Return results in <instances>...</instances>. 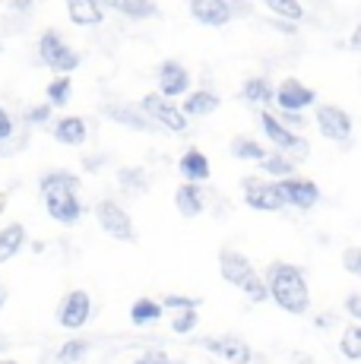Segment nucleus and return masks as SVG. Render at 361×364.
<instances>
[{
    "label": "nucleus",
    "instance_id": "obj_1",
    "mask_svg": "<svg viewBox=\"0 0 361 364\" xmlns=\"http://www.w3.org/2000/svg\"><path fill=\"white\" fill-rule=\"evenodd\" d=\"M263 282H266L269 301H273L276 307H282L286 314H304L308 311L311 289H308V279H304L301 266L276 260V263H269Z\"/></svg>",
    "mask_w": 361,
    "mask_h": 364
},
{
    "label": "nucleus",
    "instance_id": "obj_2",
    "mask_svg": "<svg viewBox=\"0 0 361 364\" xmlns=\"http://www.w3.org/2000/svg\"><path fill=\"white\" fill-rule=\"evenodd\" d=\"M45 209L54 222L60 225H76L82 219V203H80V178L70 171H48L38 181Z\"/></svg>",
    "mask_w": 361,
    "mask_h": 364
},
{
    "label": "nucleus",
    "instance_id": "obj_3",
    "mask_svg": "<svg viewBox=\"0 0 361 364\" xmlns=\"http://www.w3.org/2000/svg\"><path fill=\"white\" fill-rule=\"evenodd\" d=\"M38 58L45 67L54 70V76H67L80 67V54L73 51L70 45L64 41V35L58 29H45L38 38Z\"/></svg>",
    "mask_w": 361,
    "mask_h": 364
},
{
    "label": "nucleus",
    "instance_id": "obj_4",
    "mask_svg": "<svg viewBox=\"0 0 361 364\" xmlns=\"http://www.w3.org/2000/svg\"><path fill=\"white\" fill-rule=\"evenodd\" d=\"M260 127H263V133H266L269 143H273L286 159H308V152H311L308 139L298 136L295 130L282 127L276 114H269V111H260Z\"/></svg>",
    "mask_w": 361,
    "mask_h": 364
},
{
    "label": "nucleus",
    "instance_id": "obj_5",
    "mask_svg": "<svg viewBox=\"0 0 361 364\" xmlns=\"http://www.w3.org/2000/svg\"><path fill=\"white\" fill-rule=\"evenodd\" d=\"M95 219H99V228L105 232L108 237L114 241H136V228H134V219L130 213L114 200H99L95 203Z\"/></svg>",
    "mask_w": 361,
    "mask_h": 364
},
{
    "label": "nucleus",
    "instance_id": "obj_6",
    "mask_svg": "<svg viewBox=\"0 0 361 364\" xmlns=\"http://www.w3.org/2000/svg\"><path fill=\"white\" fill-rule=\"evenodd\" d=\"M276 184V193H279L282 206H291V209H301V213H308V209H314L317 203H320V187L314 184V181H304V178H282V181H273Z\"/></svg>",
    "mask_w": 361,
    "mask_h": 364
},
{
    "label": "nucleus",
    "instance_id": "obj_7",
    "mask_svg": "<svg viewBox=\"0 0 361 364\" xmlns=\"http://www.w3.org/2000/svg\"><path fill=\"white\" fill-rule=\"evenodd\" d=\"M140 114L146 117V121L158 124V127H165V130H171V133H184L187 130V117L180 114V108H178L175 102L162 99L158 92L146 95V99L140 102Z\"/></svg>",
    "mask_w": 361,
    "mask_h": 364
},
{
    "label": "nucleus",
    "instance_id": "obj_8",
    "mask_svg": "<svg viewBox=\"0 0 361 364\" xmlns=\"http://www.w3.org/2000/svg\"><path fill=\"white\" fill-rule=\"evenodd\" d=\"M89 317H92V295L82 289L67 291L58 307V323L64 330H82L89 323Z\"/></svg>",
    "mask_w": 361,
    "mask_h": 364
},
{
    "label": "nucleus",
    "instance_id": "obj_9",
    "mask_svg": "<svg viewBox=\"0 0 361 364\" xmlns=\"http://www.w3.org/2000/svg\"><path fill=\"white\" fill-rule=\"evenodd\" d=\"M314 124L333 143H349L352 139V117H349V111L339 108V105H320V108L314 111Z\"/></svg>",
    "mask_w": 361,
    "mask_h": 364
},
{
    "label": "nucleus",
    "instance_id": "obj_10",
    "mask_svg": "<svg viewBox=\"0 0 361 364\" xmlns=\"http://www.w3.org/2000/svg\"><path fill=\"white\" fill-rule=\"evenodd\" d=\"M273 102L282 108V114H304V108L317 102V92L311 86H304L301 80H286L279 82V89L273 92Z\"/></svg>",
    "mask_w": 361,
    "mask_h": 364
},
{
    "label": "nucleus",
    "instance_id": "obj_11",
    "mask_svg": "<svg viewBox=\"0 0 361 364\" xmlns=\"http://www.w3.org/2000/svg\"><path fill=\"white\" fill-rule=\"evenodd\" d=\"M219 272H222V279H225L228 285H235V289H244V285L257 276L254 263L235 247H222L219 250Z\"/></svg>",
    "mask_w": 361,
    "mask_h": 364
},
{
    "label": "nucleus",
    "instance_id": "obj_12",
    "mask_svg": "<svg viewBox=\"0 0 361 364\" xmlns=\"http://www.w3.org/2000/svg\"><path fill=\"white\" fill-rule=\"evenodd\" d=\"M184 92H190V73L178 60H162L158 64V95L162 99H180Z\"/></svg>",
    "mask_w": 361,
    "mask_h": 364
},
{
    "label": "nucleus",
    "instance_id": "obj_13",
    "mask_svg": "<svg viewBox=\"0 0 361 364\" xmlns=\"http://www.w3.org/2000/svg\"><path fill=\"white\" fill-rule=\"evenodd\" d=\"M244 203L257 213H279L282 200L276 193L273 181H260V178H244Z\"/></svg>",
    "mask_w": 361,
    "mask_h": 364
},
{
    "label": "nucleus",
    "instance_id": "obj_14",
    "mask_svg": "<svg viewBox=\"0 0 361 364\" xmlns=\"http://www.w3.org/2000/svg\"><path fill=\"white\" fill-rule=\"evenodd\" d=\"M190 16L200 26H210V29H222V26L232 23V6L228 0H190Z\"/></svg>",
    "mask_w": 361,
    "mask_h": 364
},
{
    "label": "nucleus",
    "instance_id": "obj_15",
    "mask_svg": "<svg viewBox=\"0 0 361 364\" xmlns=\"http://www.w3.org/2000/svg\"><path fill=\"white\" fill-rule=\"evenodd\" d=\"M178 171L184 184H203V181H210V159L200 149H187L178 162Z\"/></svg>",
    "mask_w": 361,
    "mask_h": 364
},
{
    "label": "nucleus",
    "instance_id": "obj_16",
    "mask_svg": "<svg viewBox=\"0 0 361 364\" xmlns=\"http://www.w3.org/2000/svg\"><path fill=\"white\" fill-rule=\"evenodd\" d=\"M175 206L184 219H197L206 209V193L200 191V184H180L175 191Z\"/></svg>",
    "mask_w": 361,
    "mask_h": 364
},
{
    "label": "nucleus",
    "instance_id": "obj_17",
    "mask_svg": "<svg viewBox=\"0 0 361 364\" xmlns=\"http://www.w3.org/2000/svg\"><path fill=\"white\" fill-rule=\"evenodd\" d=\"M216 108H219V95L212 92V89H197V92H187L180 114L184 117H210Z\"/></svg>",
    "mask_w": 361,
    "mask_h": 364
},
{
    "label": "nucleus",
    "instance_id": "obj_18",
    "mask_svg": "<svg viewBox=\"0 0 361 364\" xmlns=\"http://www.w3.org/2000/svg\"><path fill=\"white\" fill-rule=\"evenodd\" d=\"M86 136H89V127H86V121L82 117H60L58 124H54V139L58 143H64V146H82L86 143Z\"/></svg>",
    "mask_w": 361,
    "mask_h": 364
},
{
    "label": "nucleus",
    "instance_id": "obj_19",
    "mask_svg": "<svg viewBox=\"0 0 361 364\" xmlns=\"http://www.w3.org/2000/svg\"><path fill=\"white\" fill-rule=\"evenodd\" d=\"M67 16L73 26H99L105 13L99 0H67Z\"/></svg>",
    "mask_w": 361,
    "mask_h": 364
},
{
    "label": "nucleus",
    "instance_id": "obj_20",
    "mask_svg": "<svg viewBox=\"0 0 361 364\" xmlns=\"http://www.w3.org/2000/svg\"><path fill=\"white\" fill-rule=\"evenodd\" d=\"M273 92H276V86L266 76H251V80H244V86H241V99L247 105H257V108H266V105L273 102Z\"/></svg>",
    "mask_w": 361,
    "mask_h": 364
},
{
    "label": "nucleus",
    "instance_id": "obj_21",
    "mask_svg": "<svg viewBox=\"0 0 361 364\" xmlns=\"http://www.w3.org/2000/svg\"><path fill=\"white\" fill-rule=\"evenodd\" d=\"M108 10H117L121 16L127 19H152L158 16L156 0H105Z\"/></svg>",
    "mask_w": 361,
    "mask_h": 364
},
{
    "label": "nucleus",
    "instance_id": "obj_22",
    "mask_svg": "<svg viewBox=\"0 0 361 364\" xmlns=\"http://www.w3.org/2000/svg\"><path fill=\"white\" fill-rule=\"evenodd\" d=\"M23 247H26V228L19 222H10L6 228H0V263L13 260Z\"/></svg>",
    "mask_w": 361,
    "mask_h": 364
},
{
    "label": "nucleus",
    "instance_id": "obj_23",
    "mask_svg": "<svg viewBox=\"0 0 361 364\" xmlns=\"http://www.w3.org/2000/svg\"><path fill=\"white\" fill-rule=\"evenodd\" d=\"M219 358H225L228 364H251L254 352L244 339H238V336H222L219 339Z\"/></svg>",
    "mask_w": 361,
    "mask_h": 364
},
{
    "label": "nucleus",
    "instance_id": "obj_24",
    "mask_svg": "<svg viewBox=\"0 0 361 364\" xmlns=\"http://www.w3.org/2000/svg\"><path fill=\"white\" fill-rule=\"evenodd\" d=\"M162 317H165V311L156 298H136L134 304H130V320H134V326H152Z\"/></svg>",
    "mask_w": 361,
    "mask_h": 364
},
{
    "label": "nucleus",
    "instance_id": "obj_25",
    "mask_svg": "<svg viewBox=\"0 0 361 364\" xmlns=\"http://www.w3.org/2000/svg\"><path fill=\"white\" fill-rule=\"evenodd\" d=\"M105 117H111L114 124H124V127H134V130H149L152 127V121H146L140 111L130 108V105H108Z\"/></svg>",
    "mask_w": 361,
    "mask_h": 364
},
{
    "label": "nucleus",
    "instance_id": "obj_26",
    "mask_svg": "<svg viewBox=\"0 0 361 364\" xmlns=\"http://www.w3.org/2000/svg\"><path fill=\"white\" fill-rule=\"evenodd\" d=\"M232 156L241 159V162H257V165H260L263 159L269 156V152L263 149L257 139H251V136H235L232 139Z\"/></svg>",
    "mask_w": 361,
    "mask_h": 364
},
{
    "label": "nucleus",
    "instance_id": "obj_27",
    "mask_svg": "<svg viewBox=\"0 0 361 364\" xmlns=\"http://www.w3.org/2000/svg\"><path fill=\"white\" fill-rule=\"evenodd\" d=\"M86 355H89V342L80 339V336H73V339H67L64 346L58 348L54 358H58V364H80Z\"/></svg>",
    "mask_w": 361,
    "mask_h": 364
},
{
    "label": "nucleus",
    "instance_id": "obj_28",
    "mask_svg": "<svg viewBox=\"0 0 361 364\" xmlns=\"http://www.w3.org/2000/svg\"><path fill=\"white\" fill-rule=\"evenodd\" d=\"M260 168L269 174V178H276V181L291 178V174H295V162H291V159H286L282 152H273V156H266V159L260 162Z\"/></svg>",
    "mask_w": 361,
    "mask_h": 364
},
{
    "label": "nucleus",
    "instance_id": "obj_29",
    "mask_svg": "<svg viewBox=\"0 0 361 364\" xmlns=\"http://www.w3.org/2000/svg\"><path fill=\"white\" fill-rule=\"evenodd\" d=\"M45 95H48V108H64L67 102H70V80L67 76H54L51 82H48V89H45Z\"/></svg>",
    "mask_w": 361,
    "mask_h": 364
},
{
    "label": "nucleus",
    "instance_id": "obj_30",
    "mask_svg": "<svg viewBox=\"0 0 361 364\" xmlns=\"http://www.w3.org/2000/svg\"><path fill=\"white\" fill-rule=\"evenodd\" d=\"M339 352H343L349 361H361V326L358 323L345 326L343 339H339Z\"/></svg>",
    "mask_w": 361,
    "mask_h": 364
},
{
    "label": "nucleus",
    "instance_id": "obj_31",
    "mask_svg": "<svg viewBox=\"0 0 361 364\" xmlns=\"http://www.w3.org/2000/svg\"><path fill=\"white\" fill-rule=\"evenodd\" d=\"M263 4H266L276 16L286 19V23H301L304 19V6L298 4V0H263Z\"/></svg>",
    "mask_w": 361,
    "mask_h": 364
},
{
    "label": "nucleus",
    "instance_id": "obj_32",
    "mask_svg": "<svg viewBox=\"0 0 361 364\" xmlns=\"http://www.w3.org/2000/svg\"><path fill=\"white\" fill-rule=\"evenodd\" d=\"M197 323H200L197 311H175V317H171V330L178 336H190L197 330Z\"/></svg>",
    "mask_w": 361,
    "mask_h": 364
},
{
    "label": "nucleus",
    "instance_id": "obj_33",
    "mask_svg": "<svg viewBox=\"0 0 361 364\" xmlns=\"http://www.w3.org/2000/svg\"><path fill=\"white\" fill-rule=\"evenodd\" d=\"M121 184L127 187V191H136V193H143L146 191V174H143V168H121Z\"/></svg>",
    "mask_w": 361,
    "mask_h": 364
},
{
    "label": "nucleus",
    "instance_id": "obj_34",
    "mask_svg": "<svg viewBox=\"0 0 361 364\" xmlns=\"http://www.w3.org/2000/svg\"><path fill=\"white\" fill-rule=\"evenodd\" d=\"M241 291L247 295V301H251V304H263V301H269V295H266V282H263L260 272H257V276H254Z\"/></svg>",
    "mask_w": 361,
    "mask_h": 364
},
{
    "label": "nucleus",
    "instance_id": "obj_35",
    "mask_svg": "<svg viewBox=\"0 0 361 364\" xmlns=\"http://www.w3.org/2000/svg\"><path fill=\"white\" fill-rule=\"evenodd\" d=\"M158 304H162V311H197L200 301L197 298H187V295H165Z\"/></svg>",
    "mask_w": 361,
    "mask_h": 364
},
{
    "label": "nucleus",
    "instance_id": "obj_36",
    "mask_svg": "<svg viewBox=\"0 0 361 364\" xmlns=\"http://www.w3.org/2000/svg\"><path fill=\"white\" fill-rule=\"evenodd\" d=\"M343 266H345V272H352V276H361V247H345L343 250Z\"/></svg>",
    "mask_w": 361,
    "mask_h": 364
},
{
    "label": "nucleus",
    "instance_id": "obj_37",
    "mask_svg": "<svg viewBox=\"0 0 361 364\" xmlns=\"http://www.w3.org/2000/svg\"><path fill=\"white\" fill-rule=\"evenodd\" d=\"M48 117H51V108H48V105H36V108L26 111V124H29V127H32V124H36V127H41Z\"/></svg>",
    "mask_w": 361,
    "mask_h": 364
},
{
    "label": "nucleus",
    "instance_id": "obj_38",
    "mask_svg": "<svg viewBox=\"0 0 361 364\" xmlns=\"http://www.w3.org/2000/svg\"><path fill=\"white\" fill-rule=\"evenodd\" d=\"M165 355H168L165 348H149V352H143L134 364H162V361H165Z\"/></svg>",
    "mask_w": 361,
    "mask_h": 364
},
{
    "label": "nucleus",
    "instance_id": "obj_39",
    "mask_svg": "<svg viewBox=\"0 0 361 364\" xmlns=\"http://www.w3.org/2000/svg\"><path fill=\"white\" fill-rule=\"evenodd\" d=\"M345 314H349L352 320H361V295L358 291H352V295L345 298Z\"/></svg>",
    "mask_w": 361,
    "mask_h": 364
},
{
    "label": "nucleus",
    "instance_id": "obj_40",
    "mask_svg": "<svg viewBox=\"0 0 361 364\" xmlns=\"http://www.w3.org/2000/svg\"><path fill=\"white\" fill-rule=\"evenodd\" d=\"M279 124H282V127H289V130H301L304 124H308V117H304V114H289V111H286V114L279 117Z\"/></svg>",
    "mask_w": 361,
    "mask_h": 364
},
{
    "label": "nucleus",
    "instance_id": "obj_41",
    "mask_svg": "<svg viewBox=\"0 0 361 364\" xmlns=\"http://www.w3.org/2000/svg\"><path fill=\"white\" fill-rule=\"evenodd\" d=\"M10 136H13V117L0 108V143H6Z\"/></svg>",
    "mask_w": 361,
    "mask_h": 364
},
{
    "label": "nucleus",
    "instance_id": "obj_42",
    "mask_svg": "<svg viewBox=\"0 0 361 364\" xmlns=\"http://www.w3.org/2000/svg\"><path fill=\"white\" fill-rule=\"evenodd\" d=\"M333 323H336V314H333V311H323V314H317V317H314L317 330H330Z\"/></svg>",
    "mask_w": 361,
    "mask_h": 364
},
{
    "label": "nucleus",
    "instance_id": "obj_43",
    "mask_svg": "<svg viewBox=\"0 0 361 364\" xmlns=\"http://www.w3.org/2000/svg\"><path fill=\"white\" fill-rule=\"evenodd\" d=\"M99 165H105V156H92V159H86V162H82L86 171H99Z\"/></svg>",
    "mask_w": 361,
    "mask_h": 364
},
{
    "label": "nucleus",
    "instance_id": "obj_44",
    "mask_svg": "<svg viewBox=\"0 0 361 364\" xmlns=\"http://www.w3.org/2000/svg\"><path fill=\"white\" fill-rule=\"evenodd\" d=\"M13 10H16V13H29L32 10V0H13Z\"/></svg>",
    "mask_w": 361,
    "mask_h": 364
},
{
    "label": "nucleus",
    "instance_id": "obj_45",
    "mask_svg": "<svg viewBox=\"0 0 361 364\" xmlns=\"http://www.w3.org/2000/svg\"><path fill=\"white\" fill-rule=\"evenodd\" d=\"M361 45V32L355 29V32H352V38H349V48H358Z\"/></svg>",
    "mask_w": 361,
    "mask_h": 364
},
{
    "label": "nucleus",
    "instance_id": "obj_46",
    "mask_svg": "<svg viewBox=\"0 0 361 364\" xmlns=\"http://www.w3.org/2000/svg\"><path fill=\"white\" fill-rule=\"evenodd\" d=\"M162 364H187V361H175V358H168V355H165V361Z\"/></svg>",
    "mask_w": 361,
    "mask_h": 364
},
{
    "label": "nucleus",
    "instance_id": "obj_47",
    "mask_svg": "<svg viewBox=\"0 0 361 364\" xmlns=\"http://www.w3.org/2000/svg\"><path fill=\"white\" fill-rule=\"evenodd\" d=\"M4 298H6V295H4V289H0V307H4Z\"/></svg>",
    "mask_w": 361,
    "mask_h": 364
},
{
    "label": "nucleus",
    "instance_id": "obj_48",
    "mask_svg": "<svg viewBox=\"0 0 361 364\" xmlns=\"http://www.w3.org/2000/svg\"><path fill=\"white\" fill-rule=\"evenodd\" d=\"M0 364H19V361H10V358H6V361H0Z\"/></svg>",
    "mask_w": 361,
    "mask_h": 364
},
{
    "label": "nucleus",
    "instance_id": "obj_49",
    "mask_svg": "<svg viewBox=\"0 0 361 364\" xmlns=\"http://www.w3.org/2000/svg\"><path fill=\"white\" fill-rule=\"evenodd\" d=\"M4 348H6V346H4V342H0V355H4Z\"/></svg>",
    "mask_w": 361,
    "mask_h": 364
},
{
    "label": "nucleus",
    "instance_id": "obj_50",
    "mask_svg": "<svg viewBox=\"0 0 361 364\" xmlns=\"http://www.w3.org/2000/svg\"><path fill=\"white\" fill-rule=\"evenodd\" d=\"M0 51H4V45H0Z\"/></svg>",
    "mask_w": 361,
    "mask_h": 364
}]
</instances>
